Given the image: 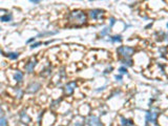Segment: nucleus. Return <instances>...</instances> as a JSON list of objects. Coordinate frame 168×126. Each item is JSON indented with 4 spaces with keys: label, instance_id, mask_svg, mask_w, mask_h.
<instances>
[{
    "label": "nucleus",
    "instance_id": "21",
    "mask_svg": "<svg viewBox=\"0 0 168 126\" xmlns=\"http://www.w3.org/2000/svg\"><path fill=\"white\" fill-rule=\"evenodd\" d=\"M42 44V42H35V43H33L31 45V49H37L38 46H40Z\"/></svg>",
    "mask_w": 168,
    "mask_h": 126
},
{
    "label": "nucleus",
    "instance_id": "1",
    "mask_svg": "<svg viewBox=\"0 0 168 126\" xmlns=\"http://www.w3.org/2000/svg\"><path fill=\"white\" fill-rule=\"evenodd\" d=\"M67 19L75 26H80V25L85 24L86 20H87L86 14L83 11H80V9H76V11L70 12L67 16Z\"/></svg>",
    "mask_w": 168,
    "mask_h": 126
},
{
    "label": "nucleus",
    "instance_id": "9",
    "mask_svg": "<svg viewBox=\"0 0 168 126\" xmlns=\"http://www.w3.org/2000/svg\"><path fill=\"white\" fill-rule=\"evenodd\" d=\"M14 80L17 82V83H20V82H22V80H23V73L20 71H17L14 74Z\"/></svg>",
    "mask_w": 168,
    "mask_h": 126
},
{
    "label": "nucleus",
    "instance_id": "7",
    "mask_svg": "<svg viewBox=\"0 0 168 126\" xmlns=\"http://www.w3.org/2000/svg\"><path fill=\"white\" fill-rule=\"evenodd\" d=\"M86 124H87V126H102L100 119L97 116H89L86 119Z\"/></svg>",
    "mask_w": 168,
    "mask_h": 126
},
{
    "label": "nucleus",
    "instance_id": "24",
    "mask_svg": "<svg viewBox=\"0 0 168 126\" xmlns=\"http://www.w3.org/2000/svg\"><path fill=\"white\" fill-rule=\"evenodd\" d=\"M115 22H116V20H115L113 18L110 19V28H111V26H113V25L115 24Z\"/></svg>",
    "mask_w": 168,
    "mask_h": 126
},
{
    "label": "nucleus",
    "instance_id": "8",
    "mask_svg": "<svg viewBox=\"0 0 168 126\" xmlns=\"http://www.w3.org/2000/svg\"><path fill=\"white\" fill-rule=\"evenodd\" d=\"M37 63H38V61H37V59H33V60H30V61L26 63V64L24 65V69L26 73H28V74H32L34 71V69H35V67H36Z\"/></svg>",
    "mask_w": 168,
    "mask_h": 126
},
{
    "label": "nucleus",
    "instance_id": "17",
    "mask_svg": "<svg viewBox=\"0 0 168 126\" xmlns=\"http://www.w3.org/2000/svg\"><path fill=\"white\" fill-rule=\"evenodd\" d=\"M109 31H110V26H107V28H104V30L102 32L100 33V36H105V35H107L108 33H109Z\"/></svg>",
    "mask_w": 168,
    "mask_h": 126
},
{
    "label": "nucleus",
    "instance_id": "25",
    "mask_svg": "<svg viewBox=\"0 0 168 126\" xmlns=\"http://www.w3.org/2000/svg\"><path fill=\"white\" fill-rule=\"evenodd\" d=\"M116 79H117V80L121 81V80H122V76H121V75H120V76H116Z\"/></svg>",
    "mask_w": 168,
    "mask_h": 126
},
{
    "label": "nucleus",
    "instance_id": "10",
    "mask_svg": "<svg viewBox=\"0 0 168 126\" xmlns=\"http://www.w3.org/2000/svg\"><path fill=\"white\" fill-rule=\"evenodd\" d=\"M20 120H21L24 124L25 123H30V122H31V118L28 117V114H26V113L23 111H21V113H20Z\"/></svg>",
    "mask_w": 168,
    "mask_h": 126
},
{
    "label": "nucleus",
    "instance_id": "15",
    "mask_svg": "<svg viewBox=\"0 0 168 126\" xmlns=\"http://www.w3.org/2000/svg\"><path fill=\"white\" fill-rule=\"evenodd\" d=\"M57 33H58V32H45V33H40V34H38L37 37H40V36H42L43 37V36H49V35H56Z\"/></svg>",
    "mask_w": 168,
    "mask_h": 126
},
{
    "label": "nucleus",
    "instance_id": "2",
    "mask_svg": "<svg viewBox=\"0 0 168 126\" xmlns=\"http://www.w3.org/2000/svg\"><path fill=\"white\" fill-rule=\"evenodd\" d=\"M117 53L120 56H122L125 59H127L132 56V54L134 53V49H132L130 46H119L117 49Z\"/></svg>",
    "mask_w": 168,
    "mask_h": 126
},
{
    "label": "nucleus",
    "instance_id": "28",
    "mask_svg": "<svg viewBox=\"0 0 168 126\" xmlns=\"http://www.w3.org/2000/svg\"><path fill=\"white\" fill-rule=\"evenodd\" d=\"M0 31H1V28H0Z\"/></svg>",
    "mask_w": 168,
    "mask_h": 126
},
{
    "label": "nucleus",
    "instance_id": "4",
    "mask_svg": "<svg viewBox=\"0 0 168 126\" xmlns=\"http://www.w3.org/2000/svg\"><path fill=\"white\" fill-rule=\"evenodd\" d=\"M159 116V111L157 109H150L146 113V122L148 123H155L157 121V118Z\"/></svg>",
    "mask_w": 168,
    "mask_h": 126
},
{
    "label": "nucleus",
    "instance_id": "19",
    "mask_svg": "<svg viewBox=\"0 0 168 126\" xmlns=\"http://www.w3.org/2000/svg\"><path fill=\"white\" fill-rule=\"evenodd\" d=\"M122 62H123V64L127 65V66H132V60H128V59H123Z\"/></svg>",
    "mask_w": 168,
    "mask_h": 126
},
{
    "label": "nucleus",
    "instance_id": "27",
    "mask_svg": "<svg viewBox=\"0 0 168 126\" xmlns=\"http://www.w3.org/2000/svg\"><path fill=\"white\" fill-rule=\"evenodd\" d=\"M167 28H168V23H167Z\"/></svg>",
    "mask_w": 168,
    "mask_h": 126
},
{
    "label": "nucleus",
    "instance_id": "26",
    "mask_svg": "<svg viewBox=\"0 0 168 126\" xmlns=\"http://www.w3.org/2000/svg\"><path fill=\"white\" fill-rule=\"evenodd\" d=\"M0 54H3V53H2V51H1V49H0Z\"/></svg>",
    "mask_w": 168,
    "mask_h": 126
},
{
    "label": "nucleus",
    "instance_id": "20",
    "mask_svg": "<svg viewBox=\"0 0 168 126\" xmlns=\"http://www.w3.org/2000/svg\"><path fill=\"white\" fill-rule=\"evenodd\" d=\"M119 73L121 75H126L127 74V68L124 67V66H121V67L119 68Z\"/></svg>",
    "mask_w": 168,
    "mask_h": 126
},
{
    "label": "nucleus",
    "instance_id": "5",
    "mask_svg": "<svg viewBox=\"0 0 168 126\" xmlns=\"http://www.w3.org/2000/svg\"><path fill=\"white\" fill-rule=\"evenodd\" d=\"M76 87H77V83L75 82V81L68 82V83L64 86V94L66 96L73 95L74 92H75V89H76Z\"/></svg>",
    "mask_w": 168,
    "mask_h": 126
},
{
    "label": "nucleus",
    "instance_id": "13",
    "mask_svg": "<svg viewBox=\"0 0 168 126\" xmlns=\"http://www.w3.org/2000/svg\"><path fill=\"white\" fill-rule=\"evenodd\" d=\"M19 53H16V52H12V53H7V54H5V56L7 57L9 59H11V60H17V59L19 58Z\"/></svg>",
    "mask_w": 168,
    "mask_h": 126
},
{
    "label": "nucleus",
    "instance_id": "11",
    "mask_svg": "<svg viewBox=\"0 0 168 126\" xmlns=\"http://www.w3.org/2000/svg\"><path fill=\"white\" fill-rule=\"evenodd\" d=\"M12 19H13L12 14H5V15L3 16H0V21L2 22H9L12 21Z\"/></svg>",
    "mask_w": 168,
    "mask_h": 126
},
{
    "label": "nucleus",
    "instance_id": "14",
    "mask_svg": "<svg viewBox=\"0 0 168 126\" xmlns=\"http://www.w3.org/2000/svg\"><path fill=\"white\" fill-rule=\"evenodd\" d=\"M110 41H111L113 43L121 42V41H122V36H121V35H116V36H113V37H110Z\"/></svg>",
    "mask_w": 168,
    "mask_h": 126
},
{
    "label": "nucleus",
    "instance_id": "3",
    "mask_svg": "<svg viewBox=\"0 0 168 126\" xmlns=\"http://www.w3.org/2000/svg\"><path fill=\"white\" fill-rule=\"evenodd\" d=\"M41 83L40 82H37V81H34L28 85V88H26V94H36L37 92H39L40 88H41Z\"/></svg>",
    "mask_w": 168,
    "mask_h": 126
},
{
    "label": "nucleus",
    "instance_id": "23",
    "mask_svg": "<svg viewBox=\"0 0 168 126\" xmlns=\"http://www.w3.org/2000/svg\"><path fill=\"white\" fill-rule=\"evenodd\" d=\"M35 40H36V37H33V38H31V39H28V41H26V43H31V42H35Z\"/></svg>",
    "mask_w": 168,
    "mask_h": 126
},
{
    "label": "nucleus",
    "instance_id": "22",
    "mask_svg": "<svg viewBox=\"0 0 168 126\" xmlns=\"http://www.w3.org/2000/svg\"><path fill=\"white\" fill-rule=\"evenodd\" d=\"M30 2L34 3V4H39V3H40V0H30Z\"/></svg>",
    "mask_w": 168,
    "mask_h": 126
},
{
    "label": "nucleus",
    "instance_id": "16",
    "mask_svg": "<svg viewBox=\"0 0 168 126\" xmlns=\"http://www.w3.org/2000/svg\"><path fill=\"white\" fill-rule=\"evenodd\" d=\"M7 119L5 117L0 118V126H7Z\"/></svg>",
    "mask_w": 168,
    "mask_h": 126
},
{
    "label": "nucleus",
    "instance_id": "6",
    "mask_svg": "<svg viewBox=\"0 0 168 126\" xmlns=\"http://www.w3.org/2000/svg\"><path fill=\"white\" fill-rule=\"evenodd\" d=\"M89 17L94 20H97V19H100L101 17H103L104 15V11L103 9H92V11H89L88 13Z\"/></svg>",
    "mask_w": 168,
    "mask_h": 126
},
{
    "label": "nucleus",
    "instance_id": "12",
    "mask_svg": "<svg viewBox=\"0 0 168 126\" xmlns=\"http://www.w3.org/2000/svg\"><path fill=\"white\" fill-rule=\"evenodd\" d=\"M121 125L122 126H134V122L129 119H126V118H121Z\"/></svg>",
    "mask_w": 168,
    "mask_h": 126
},
{
    "label": "nucleus",
    "instance_id": "18",
    "mask_svg": "<svg viewBox=\"0 0 168 126\" xmlns=\"http://www.w3.org/2000/svg\"><path fill=\"white\" fill-rule=\"evenodd\" d=\"M16 95H17V98L20 99L22 97V95H23V90H22L21 88H19V87H18V88L16 89Z\"/></svg>",
    "mask_w": 168,
    "mask_h": 126
}]
</instances>
